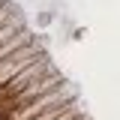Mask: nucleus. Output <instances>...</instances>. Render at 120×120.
I'll list each match as a JSON object with an SVG mask.
<instances>
[{"mask_svg": "<svg viewBox=\"0 0 120 120\" xmlns=\"http://www.w3.org/2000/svg\"><path fill=\"white\" fill-rule=\"evenodd\" d=\"M0 120H6V117H3V114H0Z\"/></svg>", "mask_w": 120, "mask_h": 120, "instance_id": "f257e3e1", "label": "nucleus"}]
</instances>
